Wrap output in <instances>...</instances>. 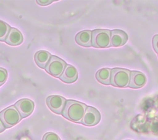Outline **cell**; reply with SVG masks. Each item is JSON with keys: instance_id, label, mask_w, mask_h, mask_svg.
<instances>
[{"instance_id": "cell-1", "label": "cell", "mask_w": 158, "mask_h": 140, "mask_svg": "<svg viewBox=\"0 0 158 140\" xmlns=\"http://www.w3.org/2000/svg\"><path fill=\"white\" fill-rule=\"evenodd\" d=\"M87 105L83 103L73 100H67L65 102L62 115L67 120L81 123Z\"/></svg>"}, {"instance_id": "cell-2", "label": "cell", "mask_w": 158, "mask_h": 140, "mask_svg": "<svg viewBox=\"0 0 158 140\" xmlns=\"http://www.w3.org/2000/svg\"><path fill=\"white\" fill-rule=\"evenodd\" d=\"M130 71L123 68H115L110 71V84L117 87H127L130 81Z\"/></svg>"}, {"instance_id": "cell-3", "label": "cell", "mask_w": 158, "mask_h": 140, "mask_svg": "<svg viewBox=\"0 0 158 140\" xmlns=\"http://www.w3.org/2000/svg\"><path fill=\"white\" fill-rule=\"evenodd\" d=\"M91 46L104 48L110 46V30L107 29H95L91 31Z\"/></svg>"}, {"instance_id": "cell-4", "label": "cell", "mask_w": 158, "mask_h": 140, "mask_svg": "<svg viewBox=\"0 0 158 140\" xmlns=\"http://www.w3.org/2000/svg\"><path fill=\"white\" fill-rule=\"evenodd\" d=\"M21 119L22 117L14 105L10 106L0 112V120L6 128L14 126Z\"/></svg>"}, {"instance_id": "cell-5", "label": "cell", "mask_w": 158, "mask_h": 140, "mask_svg": "<svg viewBox=\"0 0 158 140\" xmlns=\"http://www.w3.org/2000/svg\"><path fill=\"white\" fill-rule=\"evenodd\" d=\"M66 64L65 61L61 58L56 56H51L45 69L50 75L55 77H59L63 72Z\"/></svg>"}, {"instance_id": "cell-6", "label": "cell", "mask_w": 158, "mask_h": 140, "mask_svg": "<svg viewBox=\"0 0 158 140\" xmlns=\"http://www.w3.org/2000/svg\"><path fill=\"white\" fill-rule=\"evenodd\" d=\"M101 120V115L99 111L91 106H87L81 123L88 126L96 125Z\"/></svg>"}, {"instance_id": "cell-7", "label": "cell", "mask_w": 158, "mask_h": 140, "mask_svg": "<svg viewBox=\"0 0 158 140\" xmlns=\"http://www.w3.org/2000/svg\"><path fill=\"white\" fill-rule=\"evenodd\" d=\"M66 100L65 98L60 95H50L46 98V104L52 112L57 114H61Z\"/></svg>"}, {"instance_id": "cell-8", "label": "cell", "mask_w": 158, "mask_h": 140, "mask_svg": "<svg viewBox=\"0 0 158 140\" xmlns=\"http://www.w3.org/2000/svg\"><path fill=\"white\" fill-rule=\"evenodd\" d=\"M14 107L22 118H25L31 114L34 110V103L28 98H22L17 101Z\"/></svg>"}, {"instance_id": "cell-9", "label": "cell", "mask_w": 158, "mask_h": 140, "mask_svg": "<svg viewBox=\"0 0 158 140\" xmlns=\"http://www.w3.org/2000/svg\"><path fill=\"white\" fill-rule=\"evenodd\" d=\"M128 35L125 31L115 29L110 30V46L119 47L123 46L128 40Z\"/></svg>"}, {"instance_id": "cell-10", "label": "cell", "mask_w": 158, "mask_h": 140, "mask_svg": "<svg viewBox=\"0 0 158 140\" xmlns=\"http://www.w3.org/2000/svg\"><path fill=\"white\" fill-rule=\"evenodd\" d=\"M146 82V76L140 71H130L128 87L133 89H138L143 87Z\"/></svg>"}, {"instance_id": "cell-11", "label": "cell", "mask_w": 158, "mask_h": 140, "mask_svg": "<svg viewBox=\"0 0 158 140\" xmlns=\"http://www.w3.org/2000/svg\"><path fill=\"white\" fill-rule=\"evenodd\" d=\"M78 77L77 69L72 65L66 64L65 69L59 79L65 83L74 82Z\"/></svg>"}, {"instance_id": "cell-12", "label": "cell", "mask_w": 158, "mask_h": 140, "mask_svg": "<svg viewBox=\"0 0 158 140\" xmlns=\"http://www.w3.org/2000/svg\"><path fill=\"white\" fill-rule=\"evenodd\" d=\"M4 41L10 45H19L23 42V36L22 33L17 28H10Z\"/></svg>"}, {"instance_id": "cell-13", "label": "cell", "mask_w": 158, "mask_h": 140, "mask_svg": "<svg viewBox=\"0 0 158 140\" xmlns=\"http://www.w3.org/2000/svg\"><path fill=\"white\" fill-rule=\"evenodd\" d=\"M75 41L77 44L82 46H91V31L86 30L78 32L75 36Z\"/></svg>"}, {"instance_id": "cell-14", "label": "cell", "mask_w": 158, "mask_h": 140, "mask_svg": "<svg viewBox=\"0 0 158 140\" xmlns=\"http://www.w3.org/2000/svg\"><path fill=\"white\" fill-rule=\"evenodd\" d=\"M51 55L47 51L40 50L37 51L35 55V61L36 64L41 68H45Z\"/></svg>"}, {"instance_id": "cell-15", "label": "cell", "mask_w": 158, "mask_h": 140, "mask_svg": "<svg viewBox=\"0 0 158 140\" xmlns=\"http://www.w3.org/2000/svg\"><path fill=\"white\" fill-rule=\"evenodd\" d=\"M111 69L107 68H104L99 69L96 73V79L101 84L105 85L110 84Z\"/></svg>"}, {"instance_id": "cell-16", "label": "cell", "mask_w": 158, "mask_h": 140, "mask_svg": "<svg viewBox=\"0 0 158 140\" xmlns=\"http://www.w3.org/2000/svg\"><path fill=\"white\" fill-rule=\"evenodd\" d=\"M10 27L5 22L0 20V41H4Z\"/></svg>"}, {"instance_id": "cell-17", "label": "cell", "mask_w": 158, "mask_h": 140, "mask_svg": "<svg viewBox=\"0 0 158 140\" xmlns=\"http://www.w3.org/2000/svg\"><path fill=\"white\" fill-rule=\"evenodd\" d=\"M43 140H60V139L56 134L52 132H49L43 136Z\"/></svg>"}, {"instance_id": "cell-18", "label": "cell", "mask_w": 158, "mask_h": 140, "mask_svg": "<svg viewBox=\"0 0 158 140\" xmlns=\"http://www.w3.org/2000/svg\"><path fill=\"white\" fill-rule=\"evenodd\" d=\"M7 71L2 68H0V85H2L7 80Z\"/></svg>"}, {"instance_id": "cell-19", "label": "cell", "mask_w": 158, "mask_h": 140, "mask_svg": "<svg viewBox=\"0 0 158 140\" xmlns=\"http://www.w3.org/2000/svg\"><path fill=\"white\" fill-rule=\"evenodd\" d=\"M158 38V35H156L154 36L152 38V46L156 51V53H157V40Z\"/></svg>"}, {"instance_id": "cell-20", "label": "cell", "mask_w": 158, "mask_h": 140, "mask_svg": "<svg viewBox=\"0 0 158 140\" xmlns=\"http://www.w3.org/2000/svg\"><path fill=\"white\" fill-rule=\"evenodd\" d=\"M53 2V1H50V0H38L36 1L37 4L41 6H47L48 4H51Z\"/></svg>"}, {"instance_id": "cell-21", "label": "cell", "mask_w": 158, "mask_h": 140, "mask_svg": "<svg viewBox=\"0 0 158 140\" xmlns=\"http://www.w3.org/2000/svg\"><path fill=\"white\" fill-rule=\"evenodd\" d=\"M5 129H6L5 126H4L3 123H2V121H1V120H0V133H1V132H2V131H4L5 130Z\"/></svg>"}, {"instance_id": "cell-22", "label": "cell", "mask_w": 158, "mask_h": 140, "mask_svg": "<svg viewBox=\"0 0 158 140\" xmlns=\"http://www.w3.org/2000/svg\"><path fill=\"white\" fill-rule=\"evenodd\" d=\"M19 140H31L28 136H22V137H21L20 138V139Z\"/></svg>"}]
</instances>
